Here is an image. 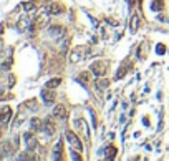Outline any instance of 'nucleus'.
<instances>
[{
  "mask_svg": "<svg viewBox=\"0 0 169 161\" xmlns=\"http://www.w3.org/2000/svg\"><path fill=\"white\" fill-rule=\"evenodd\" d=\"M13 116L10 106H3L2 108V126L5 128V126H8V121H10V118Z\"/></svg>",
  "mask_w": 169,
  "mask_h": 161,
  "instance_id": "9b49d317",
  "label": "nucleus"
},
{
  "mask_svg": "<svg viewBox=\"0 0 169 161\" xmlns=\"http://www.w3.org/2000/svg\"><path fill=\"white\" fill-rule=\"evenodd\" d=\"M23 10H25L28 15H33V13L38 12V3L37 2H27V3H22Z\"/></svg>",
  "mask_w": 169,
  "mask_h": 161,
  "instance_id": "4468645a",
  "label": "nucleus"
},
{
  "mask_svg": "<svg viewBox=\"0 0 169 161\" xmlns=\"http://www.w3.org/2000/svg\"><path fill=\"white\" fill-rule=\"evenodd\" d=\"M30 23H32V20H30V15H23V17H20L18 18V22H17V30L20 32V33H23V32H27V28L30 27Z\"/></svg>",
  "mask_w": 169,
  "mask_h": 161,
  "instance_id": "423d86ee",
  "label": "nucleus"
},
{
  "mask_svg": "<svg viewBox=\"0 0 169 161\" xmlns=\"http://www.w3.org/2000/svg\"><path fill=\"white\" fill-rule=\"evenodd\" d=\"M143 123L146 125V126H149V120H148V118H143Z\"/></svg>",
  "mask_w": 169,
  "mask_h": 161,
  "instance_id": "c85d7f7f",
  "label": "nucleus"
},
{
  "mask_svg": "<svg viewBox=\"0 0 169 161\" xmlns=\"http://www.w3.org/2000/svg\"><path fill=\"white\" fill-rule=\"evenodd\" d=\"M151 8H153V10H161V8H162V2H161V0H153Z\"/></svg>",
  "mask_w": 169,
  "mask_h": 161,
  "instance_id": "b1692460",
  "label": "nucleus"
},
{
  "mask_svg": "<svg viewBox=\"0 0 169 161\" xmlns=\"http://www.w3.org/2000/svg\"><path fill=\"white\" fill-rule=\"evenodd\" d=\"M30 158H32L30 154H20L18 156V159H30Z\"/></svg>",
  "mask_w": 169,
  "mask_h": 161,
  "instance_id": "cd10ccee",
  "label": "nucleus"
},
{
  "mask_svg": "<svg viewBox=\"0 0 169 161\" xmlns=\"http://www.w3.org/2000/svg\"><path fill=\"white\" fill-rule=\"evenodd\" d=\"M13 150H17L15 148V145H13V141H10V140H5L2 143V146H0V158H7L8 156V153H13Z\"/></svg>",
  "mask_w": 169,
  "mask_h": 161,
  "instance_id": "39448f33",
  "label": "nucleus"
},
{
  "mask_svg": "<svg viewBox=\"0 0 169 161\" xmlns=\"http://www.w3.org/2000/svg\"><path fill=\"white\" fill-rule=\"evenodd\" d=\"M30 126H32L33 131H37V130H42L43 128V123L40 121V118H32L30 120Z\"/></svg>",
  "mask_w": 169,
  "mask_h": 161,
  "instance_id": "aec40b11",
  "label": "nucleus"
},
{
  "mask_svg": "<svg viewBox=\"0 0 169 161\" xmlns=\"http://www.w3.org/2000/svg\"><path fill=\"white\" fill-rule=\"evenodd\" d=\"M48 33H50V37L58 38V37H63L65 28H63V27H60V25H55V27H50V28H48Z\"/></svg>",
  "mask_w": 169,
  "mask_h": 161,
  "instance_id": "dca6fc26",
  "label": "nucleus"
},
{
  "mask_svg": "<svg viewBox=\"0 0 169 161\" xmlns=\"http://www.w3.org/2000/svg\"><path fill=\"white\" fill-rule=\"evenodd\" d=\"M65 8L58 5V3H50V5L47 7V12L50 13V15H60V13H63Z\"/></svg>",
  "mask_w": 169,
  "mask_h": 161,
  "instance_id": "2eb2a0df",
  "label": "nucleus"
},
{
  "mask_svg": "<svg viewBox=\"0 0 169 161\" xmlns=\"http://www.w3.org/2000/svg\"><path fill=\"white\" fill-rule=\"evenodd\" d=\"M85 57H86L85 47H76L75 50L71 52V55H70V62L71 63H78L81 60H85Z\"/></svg>",
  "mask_w": 169,
  "mask_h": 161,
  "instance_id": "20e7f679",
  "label": "nucleus"
},
{
  "mask_svg": "<svg viewBox=\"0 0 169 161\" xmlns=\"http://www.w3.org/2000/svg\"><path fill=\"white\" fill-rule=\"evenodd\" d=\"M156 53H158V55H164V53H166V48H164V45H161V43L156 45Z\"/></svg>",
  "mask_w": 169,
  "mask_h": 161,
  "instance_id": "a878e982",
  "label": "nucleus"
},
{
  "mask_svg": "<svg viewBox=\"0 0 169 161\" xmlns=\"http://www.w3.org/2000/svg\"><path fill=\"white\" fill-rule=\"evenodd\" d=\"M106 153H108V154H106V158H108V159H113L114 156H116V148H114V146H109V148L106 150Z\"/></svg>",
  "mask_w": 169,
  "mask_h": 161,
  "instance_id": "5701e85b",
  "label": "nucleus"
},
{
  "mask_svg": "<svg viewBox=\"0 0 169 161\" xmlns=\"http://www.w3.org/2000/svg\"><path fill=\"white\" fill-rule=\"evenodd\" d=\"M23 106H27V108H30V110H37V101L35 100H28L27 103H23Z\"/></svg>",
  "mask_w": 169,
  "mask_h": 161,
  "instance_id": "393cba45",
  "label": "nucleus"
},
{
  "mask_svg": "<svg viewBox=\"0 0 169 161\" xmlns=\"http://www.w3.org/2000/svg\"><path fill=\"white\" fill-rule=\"evenodd\" d=\"M23 141H25V146H27V151H35L37 150V145H38V141L37 138L33 136L32 131H28V133L23 135Z\"/></svg>",
  "mask_w": 169,
  "mask_h": 161,
  "instance_id": "7ed1b4c3",
  "label": "nucleus"
},
{
  "mask_svg": "<svg viewBox=\"0 0 169 161\" xmlns=\"http://www.w3.org/2000/svg\"><path fill=\"white\" fill-rule=\"evenodd\" d=\"M42 130L47 136H51L53 133H55V125L51 123V118H47L45 121H43V128Z\"/></svg>",
  "mask_w": 169,
  "mask_h": 161,
  "instance_id": "f8f14e48",
  "label": "nucleus"
},
{
  "mask_svg": "<svg viewBox=\"0 0 169 161\" xmlns=\"http://www.w3.org/2000/svg\"><path fill=\"white\" fill-rule=\"evenodd\" d=\"M75 125H76V128L83 131V138L85 141H88L90 140V131H88V125H86V121L83 118H76L75 120Z\"/></svg>",
  "mask_w": 169,
  "mask_h": 161,
  "instance_id": "1a4fd4ad",
  "label": "nucleus"
},
{
  "mask_svg": "<svg viewBox=\"0 0 169 161\" xmlns=\"http://www.w3.org/2000/svg\"><path fill=\"white\" fill-rule=\"evenodd\" d=\"M106 70H108V62L106 60H95L90 65V71L93 73L95 76H105Z\"/></svg>",
  "mask_w": 169,
  "mask_h": 161,
  "instance_id": "f257e3e1",
  "label": "nucleus"
},
{
  "mask_svg": "<svg viewBox=\"0 0 169 161\" xmlns=\"http://www.w3.org/2000/svg\"><path fill=\"white\" fill-rule=\"evenodd\" d=\"M131 70V63L129 62H126V63H123L121 65V68H118V73H116V80H119V78H123L126 73Z\"/></svg>",
  "mask_w": 169,
  "mask_h": 161,
  "instance_id": "f3484780",
  "label": "nucleus"
},
{
  "mask_svg": "<svg viewBox=\"0 0 169 161\" xmlns=\"http://www.w3.org/2000/svg\"><path fill=\"white\" fill-rule=\"evenodd\" d=\"M65 50H68V38H63L61 42V53H65Z\"/></svg>",
  "mask_w": 169,
  "mask_h": 161,
  "instance_id": "bb28decb",
  "label": "nucleus"
},
{
  "mask_svg": "<svg viewBox=\"0 0 169 161\" xmlns=\"http://www.w3.org/2000/svg\"><path fill=\"white\" fill-rule=\"evenodd\" d=\"M65 136H66V141L70 143V146L73 150H76L78 153H81V150H83V146H81V141H80V138L76 136L71 130H66L65 131Z\"/></svg>",
  "mask_w": 169,
  "mask_h": 161,
  "instance_id": "f03ea898",
  "label": "nucleus"
},
{
  "mask_svg": "<svg viewBox=\"0 0 169 161\" xmlns=\"http://www.w3.org/2000/svg\"><path fill=\"white\" fill-rule=\"evenodd\" d=\"M139 15L138 13H133L131 15V20H129V32L131 33H136L138 32V28H139Z\"/></svg>",
  "mask_w": 169,
  "mask_h": 161,
  "instance_id": "ddd939ff",
  "label": "nucleus"
},
{
  "mask_svg": "<svg viewBox=\"0 0 169 161\" xmlns=\"http://www.w3.org/2000/svg\"><path fill=\"white\" fill-rule=\"evenodd\" d=\"M12 47H8L7 50H5V58H3V62H2V70L3 71H7V70H10V67H12V63H13V58H12Z\"/></svg>",
  "mask_w": 169,
  "mask_h": 161,
  "instance_id": "0eeeda50",
  "label": "nucleus"
},
{
  "mask_svg": "<svg viewBox=\"0 0 169 161\" xmlns=\"http://www.w3.org/2000/svg\"><path fill=\"white\" fill-rule=\"evenodd\" d=\"M96 86H98L100 90H106V88L109 86V80H108V78L98 76V80H96Z\"/></svg>",
  "mask_w": 169,
  "mask_h": 161,
  "instance_id": "6ab92c4d",
  "label": "nucleus"
},
{
  "mask_svg": "<svg viewBox=\"0 0 169 161\" xmlns=\"http://www.w3.org/2000/svg\"><path fill=\"white\" fill-rule=\"evenodd\" d=\"M40 96L43 100V103L45 105H50L53 103V100H55V93H53V88H43L40 91Z\"/></svg>",
  "mask_w": 169,
  "mask_h": 161,
  "instance_id": "6e6552de",
  "label": "nucleus"
},
{
  "mask_svg": "<svg viewBox=\"0 0 169 161\" xmlns=\"http://www.w3.org/2000/svg\"><path fill=\"white\" fill-rule=\"evenodd\" d=\"M61 148H63V141L58 140L55 145V150H53V158L55 159H61Z\"/></svg>",
  "mask_w": 169,
  "mask_h": 161,
  "instance_id": "a211bd4d",
  "label": "nucleus"
},
{
  "mask_svg": "<svg viewBox=\"0 0 169 161\" xmlns=\"http://www.w3.org/2000/svg\"><path fill=\"white\" fill-rule=\"evenodd\" d=\"M53 116H56V118H60V120H66L68 118V111H66V108L63 105H56L55 108H53Z\"/></svg>",
  "mask_w": 169,
  "mask_h": 161,
  "instance_id": "9d476101",
  "label": "nucleus"
},
{
  "mask_svg": "<svg viewBox=\"0 0 169 161\" xmlns=\"http://www.w3.org/2000/svg\"><path fill=\"white\" fill-rule=\"evenodd\" d=\"M60 83H61V80H60V78H53V80H50L45 86H47V88H55V86H58Z\"/></svg>",
  "mask_w": 169,
  "mask_h": 161,
  "instance_id": "4be33fe9",
  "label": "nucleus"
},
{
  "mask_svg": "<svg viewBox=\"0 0 169 161\" xmlns=\"http://www.w3.org/2000/svg\"><path fill=\"white\" fill-rule=\"evenodd\" d=\"M78 81H81V83H83V86H88V81H90V73H88V71H83V73H80V76H78Z\"/></svg>",
  "mask_w": 169,
  "mask_h": 161,
  "instance_id": "412c9836",
  "label": "nucleus"
}]
</instances>
